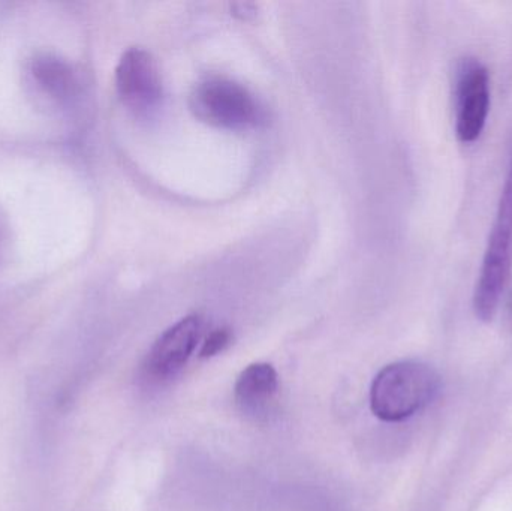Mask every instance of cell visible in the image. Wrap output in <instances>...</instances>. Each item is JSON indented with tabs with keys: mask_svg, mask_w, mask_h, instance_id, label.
Returning <instances> with one entry per match:
<instances>
[{
	"mask_svg": "<svg viewBox=\"0 0 512 511\" xmlns=\"http://www.w3.org/2000/svg\"><path fill=\"white\" fill-rule=\"evenodd\" d=\"M508 324H510L511 330H512V297L510 300V303H508Z\"/></svg>",
	"mask_w": 512,
	"mask_h": 511,
	"instance_id": "10",
	"label": "cell"
},
{
	"mask_svg": "<svg viewBox=\"0 0 512 511\" xmlns=\"http://www.w3.org/2000/svg\"><path fill=\"white\" fill-rule=\"evenodd\" d=\"M231 339H233V335H231L228 329H218L210 333L206 341L201 345V359H210V357L218 356L219 353H222L231 344Z\"/></svg>",
	"mask_w": 512,
	"mask_h": 511,
	"instance_id": "9",
	"label": "cell"
},
{
	"mask_svg": "<svg viewBox=\"0 0 512 511\" xmlns=\"http://www.w3.org/2000/svg\"><path fill=\"white\" fill-rule=\"evenodd\" d=\"M191 108L198 119L219 128H249L261 119L254 95L228 78L213 77L198 83L191 95Z\"/></svg>",
	"mask_w": 512,
	"mask_h": 511,
	"instance_id": "3",
	"label": "cell"
},
{
	"mask_svg": "<svg viewBox=\"0 0 512 511\" xmlns=\"http://www.w3.org/2000/svg\"><path fill=\"white\" fill-rule=\"evenodd\" d=\"M33 75L45 92L56 98H69L74 90L75 81L68 65L56 57L44 56L33 63Z\"/></svg>",
	"mask_w": 512,
	"mask_h": 511,
	"instance_id": "8",
	"label": "cell"
},
{
	"mask_svg": "<svg viewBox=\"0 0 512 511\" xmlns=\"http://www.w3.org/2000/svg\"><path fill=\"white\" fill-rule=\"evenodd\" d=\"M279 390L276 369L268 363H254L239 375L234 387L237 402L246 411L264 408Z\"/></svg>",
	"mask_w": 512,
	"mask_h": 511,
	"instance_id": "7",
	"label": "cell"
},
{
	"mask_svg": "<svg viewBox=\"0 0 512 511\" xmlns=\"http://www.w3.org/2000/svg\"><path fill=\"white\" fill-rule=\"evenodd\" d=\"M116 87L126 107L144 113L158 104L162 81L156 60L144 48H129L116 68Z\"/></svg>",
	"mask_w": 512,
	"mask_h": 511,
	"instance_id": "5",
	"label": "cell"
},
{
	"mask_svg": "<svg viewBox=\"0 0 512 511\" xmlns=\"http://www.w3.org/2000/svg\"><path fill=\"white\" fill-rule=\"evenodd\" d=\"M439 392L441 377L432 366L402 360L376 375L370 389V408L382 422H403L429 407Z\"/></svg>",
	"mask_w": 512,
	"mask_h": 511,
	"instance_id": "1",
	"label": "cell"
},
{
	"mask_svg": "<svg viewBox=\"0 0 512 511\" xmlns=\"http://www.w3.org/2000/svg\"><path fill=\"white\" fill-rule=\"evenodd\" d=\"M512 272V153L502 186L495 221L475 284L472 308L483 323L495 318Z\"/></svg>",
	"mask_w": 512,
	"mask_h": 511,
	"instance_id": "2",
	"label": "cell"
},
{
	"mask_svg": "<svg viewBox=\"0 0 512 511\" xmlns=\"http://www.w3.org/2000/svg\"><path fill=\"white\" fill-rule=\"evenodd\" d=\"M203 327V318L192 314L165 330L149 351L147 374L156 380L174 377L197 350Z\"/></svg>",
	"mask_w": 512,
	"mask_h": 511,
	"instance_id": "6",
	"label": "cell"
},
{
	"mask_svg": "<svg viewBox=\"0 0 512 511\" xmlns=\"http://www.w3.org/2000/svg\"><path fill=\"white\" fill-rule=\"evenodd\" d=\"M492 87L487 66L477 57H463L454 74V128L457 140L472 144L489 119Z\"/></svg>",
	"mask_w": 512,
	"mask_h": 511,
	"instance_id": "4",
	"label": "cell"
}]
</instances>
